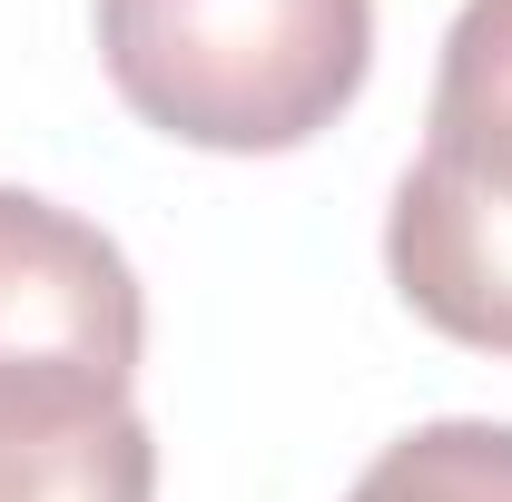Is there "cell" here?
I'll list each match as a JSON object with an SVG mask.
<instances>
[{"label":"cell","mask_w":512,"mask_h":502,"mask_svg":"<svg viewBox=\"0 0 512 502\" xmlns=\"http://www.w3.org/2000/svg\"><path fill=\"white\" fill-rule=\"evenodd\" d=\"M99 60L158 138L276 158L355 109L375 0H99Z\"/></svg>","instance_id":"cell-1"},{"label":"cell","mask_w":512,"mask_h":502,"mask_svg":"<svg viewBox=\"0 0 512 502\" xmlns=\"http://www.w3.org/2000/svg\"><path fill=\"white\" fill-rule=\"evenodd\" d=\"M384 266L434 335L512 355V0L453 10L424 158L384 207Z\"/></svg>","instance_id":"cell-2"},{"label":"cell","mask_w":512,"mask_h":502,"mask_svg":"<svg viewBox=\"0 0 512 502\" xmlns=\"http://www.w3.org/2000/svg\"><path fill=\"white\" fill-rule=\"evenodd\" d=\"M148 345V296L119 237L30 188H0V375L128 384Z\"/></svg>","instance_id":"cell-3"},{"label":"cell","mask_w":512,"mask_h":502,"mask_svg":"<svg viewBox=\"0 0 512 502\" xmlns=\"http://www.w3.org/2000/svg\"><path fill=\"white\" fill-rule=\"evenodd\" d=\"M0 502H158V443L128 384L0 375Z\"/></svg>","instance_id":"cell-4"},{"label":"cell","mask_w":512,"mask_h":502,"mask_svg":"<svg viewBox=\"0 0 512 502\" xmlns=\"http://www.w3.org/2000/svg\"><path fill=\"white\" fill-rule=\"evenodd\" d=\"M345 502H512V424L493 414L414 424L355 473Z\"/></svg>","instance_id":"cell-5"}]
</instances>
